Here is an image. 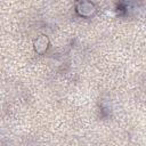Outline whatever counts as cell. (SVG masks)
Wrapping results in <instances>:
<instances>
[{
	"label": "cell",
	"instance_id": "cell-1",
	"mask_svg": "<svg viewBox=\"0 0 146 146\" xmlns=\"http://www.w3.org/2000/svg\"><path fill=\"white\" fill-rule=\"evenodd\" d=\"M47 44H48V39L43 35H41L36 41H35V50L38 52H43L47 49Z\"/></svg>",
	"mask_w": 146,
	"mask_h": 146
}]
</instances>
